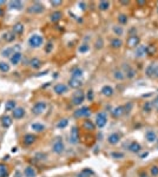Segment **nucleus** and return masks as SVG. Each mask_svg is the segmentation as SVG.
Listing matches in <instances>:
<instances>
[{
  "mask_svg": "<svg viewBox=\"0 0 158 177\" xmlns=\"http://www.w3.org/2000/svg\"><path fill=\"white\" fill-rule=\"evenodd\" d=\"M64 149H65V146H64V142L62 139V137L56 138L52 143V151L57 155H60V154L64 152Z\"/></svg>",
  "mask_w": 158,
  "mask_h": 177,
  "instance_id": "obj_1",
  "label": "nucleus"
},
{
  "mask_svg": "<svg viewBox=\"0 0 158 177\" xmlns=\"http://www.w3.org/2000/svg\"><path fill=\"white\" fill-rule=\"evenodd\" d=\"M43 42H44L43 37L39 36V34H33V36L29 37V39H28L29 46H31V47H34V48L40 47V46L43 45Z\"/></svg>",
  "mask_w": 158,
  "mask_h": 177,
  "instance_id": "obj_2",
  "label": "nucleus"
},
{
  "mask_svg": "<svg viewBox=\"0 0 158 177\" xmlns=\"http://www.w3.org/2000/svg\"><path fill=\"white\" fill-rule=\"evenodd\" d=\"M106 123H107V116H106V113L105 112H99V113H97V116H96V126H98V127H104L105 125H106Z\"/></svg>",
  "mask_w": 158,
  "mask_h": 177,
  "instance_id": "obj_3",
  "label": "nucleus"
},
{
  "mask_svg": "<svg viewBox=\"0 0 158 177\" xmlns=\"http://www.w3.org/2000/svg\"><path fill=\"white\" fill-rule=\"evenodd\" d=\"M91 115V110L88 106H83V107H79L78 110L74 111L73 116L76 118H82V117H88Z\"/></svg>",
  "mask_w": 158,
  "mask_h": 177,
  "instance_id": "obj_4",
  "label": "nucleus"
},
{
  "mask_svg": "<svg viewBox=\"0 0 158 177\" xmlns=\"http://www.w3.org/2000/svg\"><path fill=\"white\" fill-rule=\"evenodd\" d=\"M145 73L147 77L150 78H156V79H158V65L156 64H151L146 67L145 70Z\"/></svg>",
  "mask_w": 158,
  "mask_h": 177,
  "instance_id": "obj_5",
  "label": "nucleus"
},
{
  "mask_svg": "<svg viewBox=\"0 0 158 177\" xmlns=\"http://www.w3.org/2000/svg\"><path fill=\"white\" fill-rule=\"evenodd\" d=\"M84 99H85L84 92H83L82 90H79V91L74 92L73 96H72V104H73V105H80V104L84 102Z\"/></svg>",
  "mask_w": 158,
  "mask_h": 177,
  "instance_id": "obj_6",
  "label": "nucleus"
},
{
  "mask_svg": "<svg viewBox=\"0 0 158 177\" xmlns=\"http://www.w3.org/2000/svg\"><path fill=\"white\" fill-rule=\"evenodd\" d=\"M139 43H141V39H139V37L136 36V34L130 36L129 38H127V40H126V45H127V47H130V48H136L138 45H139Z\"/></svg>",
  "mask_w": 158,
  "mask_h": 177,
  "instance_id": "obj_7",
  "label": "nucleus"
},
{
  "mask_svg": "<svg viewBox=\"0 0 158 177\" xmlns=\"http://www.w3.org/2000/svg\"><path fill=\"white\" fill-rule=\"evenodd\" d=\"M123 70H124V76H126V78L129 79H132V78L136 76V70L133 67H131L129 64H123Z\"/></svg>",
  "mask_w": 158,
  "mask_h": 177,
  "instance_id": "obj_8",
  "label": "nucleus"
},
{
  "mask_svg": "<svg viewBox=\"0 0 158 177\" xmlns=\"http://www.w3.org/2000/svg\"><path fill=\"white\" fill-rule=\"evenodd\" d=\"M79 142V130L77 126H72L70 131V143L71 144H77Z\"/></svg>",
  "mask_w": 158,
  "mask_h": 177,
  "instance_id": "obj_9",
  "label": "nucleus"
},
{
  "mask_svg": "<svg viewBox=\"0 0 158 177\" xmlns=\"http://www.w3.org/2000/svg\"><path fill=\"white\" fill-rule=\"evenodd\" d=\"M28 12L29 13H34V14H39L44 12V6L39 3H33L31 6L28 7Z\"/></svg>",
  "mask_w": 158,
  "mask_h": 177,
  "instance_id": "obj_10",
  "label": "nucleus"
},
{
  "mask_svg": "<svg viewBox=\"0 0 158 177\" xmlns=\"http://www.w3.org/2000/svg\"><path fill=\"white\" fill-rule=\"evenodd\" d=\"M46 109V104L44 102H38L37 104H34V106L32 107V112L34 115H42Z\"/></svg>",
  "mask_w": 158,
  "mask_h": 177,
  "instance_id": "obj_11",
  "label": "nucleus"
},
{
  "mask_svg": "<svg viewBox=\"0 0 158 177\" xmlns=\"http://www.w3.org/2000/svg\"><path fill=\"white\" fill-rule=\"evenodd\" d=\"M127 146V149H129V151L133 152V154H137V152H139L142 150V146L139 143H137V142H131L126 145Z\"/></svg>",
  "mask_w": 158,
  "mask_h": 177,
  "instance_id": "obj_12",
  "label": "nucleus"
},
{
  "mask_svg": "<svg viewBox=\"0 0 158 177\" xmlns=\"http://www.w3.org/2000/svg\"><path fill=\"white\" fill-rule=\"evenodd\" d=\"M19 48H20V46H15V47H8V48H5V50L1 52V56H3V57H9V58H11V57L15 53V51L18 52Z\"/></svg>",
  "mask_w": 158,
  "mask_h": 177,
  "instance_id": "obj_13",
  "label": "nucleus"
},
{
  "mask_svg": "<svg viewBox=\"0 0 158 177\" xmlns=\"http://www.w3.org/2000/svg\"><path fill=\"white\" fill-rule=\"evenodd\" d=\"M112 117L113 118H121L124 113H125V110H124V106H122V105H119V106H117V107H114V109L112 110Z\"/></svg>",
  "mask_w": 158,
  "mask_h": 177,
  "instance_id": "obj_14",
  "label": "nucleus"
},
{
  "mask_svg": "<svg viewBox=\"0 0 158 177\" xmlns=\"http://www.w3.org/2000/svg\"><path fill=\"white\" fill-rule=\"evenodd\" d=\"M119 141H121V135L119 133H111L110 136L107 137V142L110 143L111 145H116V144H118L119 143Z\"/></svg>",
  "mask_w": 158,
  "mask_h": 177,
  "instance_id": "obj_15",
  "label": "nucleus"
},
{
  "mask_svg": "<svg viewBox=\"0 0 158 177\" xmlns=\"http://www.w3.org/2000/svg\"><path fill=\"white\" fill-rule=\"evenodd\" d=\"M35 139H37V137H35L34 135H32V133H27V135H25V136H24V138H23L25 145H32V144L35 142Z\"/></svg>",
  "mask_w": 158,
  "mask_h": 177,
  "instance_id": "obj_16",
  "label": "nucleus"
},
{
  "mask_svg": "<svg viewBox=\"0 0 158 177\" xmlns=\"http://www.w3.org/2000/svg\"><path fill=\"white\" fill-rule=\"evenodd\" d=\"M53 90H54V92H56L57 95H63V93H65V92L67 91V86H66L65 84H62V83H59V84L54 85Z\"/></svg>",
  "mask_w": 158,
  "mask_h": 177,
  "instance_id": "obj_17",
  "label": "nucleus"
},
{
  "mask_svg": "<svg viewBox=\"0 0 158 177\" xmlns=\"http://www.w3.org/2000/svg\"><path fill=\"white\" fill-rule=\"evenodd\" d=\"M13 113V118H15V119H21V118L25 116V110L23 109V107H15V109L12 111Z\"/></svg>",
  "mask_w": 158,
  "mask_h": 177,
  "instance_id": "obj_18",
  "label": "nucleus"
},
{
  "mask_svg": "<svg viewBox=\"0 0 158 177\" xmlns=\"http://www.w3.org/2000/svg\"><path fill=\"white\" fill-rule=\"evenodd\" d=\"M145 139L149 142V143H155L157 141V135H156V132L152 131V130L146 131V133H145Z\"/></svg>",
  "mask_w": 158,
  "mask_h": 177,
  "instance_id": "obj_19",
  "label": "nucleus"
},
{
  "mask_svg": "<svg viewBox=\"0 0 158 177\" xmlns=\"http://www.w3.org/2000/svg\"><path fill=\"white\" fill-rule=\"evenodd\" d=\"M83 127L85 130H87V131H93L96 129V124L92 121H90V119H86L83 123Z\"/></svg>",
  "mask_w": 158,
  "mask_h": 177,
  "instance_id": "obj_20",
  "label": "nucleus"
},
{
  "mask_svg": "<svg viewBox=\"0 0 158 177\" xmlns=\"http://www.w3.org/2000/svg\"><path fill=\"white\" fill-rule=\"evenodd\" d=\"M42 65H43V63L39 58H32L31 60H29V66H31L32 68H35V70L37 68H40Z\"/></svg>",
  "mask_w": 158,
  "mask_h": 177,
  "instance_id": "obj_21",
  "label": "nucleus"
},
{
  "mask_svg": "<svg viewBox=\"0 0 158 177\" xmlns=\"http://www.w3.org/2000/svg\"><path fill=\"white\" fill-rule=\"evenodd\" d=\"M100 92L104 95V96H106V97H111L112 95H113V88L110 86V85H105V86H103L102 87V90H100Z\"/></svg>",
  "mask_w": 158,
  "mask_h": 177,
  "instance_id": "obj_22",
  "label": "nucleus"
},
{
  "mask_svg": "<svg viewBox=\"0 0 158 177\" xmlns=\"http://www.w3.org/2000/svg\"><path fill=\"white\" fill-rule=\"evenodd\" d=\"M68 85H70V87H72V88H79L82 85H83V83H82V80L80 79H76V78H71L70 80H68Z\"/></svg>",
  "mask_w": 158,
  "mask_h": 177,
  "instance_id": "obj_23",
  "label": "nucleus"
},
{
  "mask_svg": "<svg viewBox=\"0 0 158 177\" xmlns=\"http://www.w3.org/2000/svg\"><path fill=\"white\" fill-rule=\"evenodd\" d=\"M146 54V46H143V45H138L136 47V57L141 58L143 56Z\"/></svg>",
  "mask_w": 158,
  "mask_h": 177,
  "instance_id": "obj_24",
  "label": "nucleus"
},
{
  "mask_svg": "<svg viewBox=\"0 0 158 177\" xmlns=\"http://www.w3.org/2000/svg\"><path fill=\"white\" fill-rule=\"evenodd\" d=\"M3 39H4L5 42H7V43H12L14 39H15V34H14L13 32H11V31L5 32V33L3 34Z\"/></svg>",
  "mask_w": 158,
  "mask_h": 177,
  "instance_id": "obj_25",
  "label": "nucleus"
},
{
  "mask_svg": "<svg viewBox=\"0 0 158 177\" xmlns=\"http://www.w3.org/2000/svg\"><path fill=\"white\" fill-rule=\"evenodd\" d=\"M21 58H23V56H21V53L20 52H15L11 58V63L13 64V65H18L19 63H20V60H21Z\"/></svg>",
  "mask_w": 158,
  "mask_h": 177,
  "instance_id": "obj_26",
  "label": "nucleus"
},
{
  "mask_svg": "<svg viewBox=\"0 0 158 177\" xmlns=\"http://www.w3.org/2000/svg\"><path fill=\"white\" fill-rule=\"evenodd\" d=\"M24 175L26 177H35L37 176V171L33 166H27V168L24 170Z\"/></svg>",
  "mask_w": 158,
  "mask_h": 177,
  "instance_id": "obj_27",
  "label": "nucleus"
},
{
  "mask_svg": "<svg viewBox=\"0 0 158 177\" xmlns=\"http://www.w3.org/2000/svg\"><path fill=\"white\" fill-rule=\"evenodd\" d=\"M62 17H63V13H62L60 11H56V12H53V13L50 15V20H51L52 23H57V21L60 20Z\"/></svg>",
  "mask_w": 158,
  "mask_h": 177,
  "instance_id": "obj_28",
  "label": "nucleus"
},
{
  "mask_svg": "<svg viewBox=\"0 0 158 177\" xmlns=\"http://www.w3.org/2000/svg\"><path fill=\"white\" fill-rule=\"evenodd\" d=\"M14 34H23L24 33V25L21 23H18L13 26V31H12Z\"/></svg>",
  "mask_w": 158,
  "mask_h": 177,
  "instance_id": "obj_29",
  "label": "nucleus"
},
{
  "mask_svg": "<svg viewBox=\"0 0 158 177\" xmlns=\"http://www.w3.org/2000/svg\"><path fill=\"white\" fill-rule=\"evenodd\" d=\"M12 117H9V116H4L3 118H1V124H3V126L4 127H9L12 125Z\"/></svg>",
  "mask_w": 158,
  "mask_h": 177,
  "instance_id": "obj_30",
  "label": "nucleus"
},
{
  "mask_svg": "<svg viewBox=\"0 0 158 177\" xmlns=\"http://www.w3.org/2000/svg\"><path fill=\"white\" fill-rule=\"evenodd\" d=\"M71 74H72V78H76V79H80V78L83 77V71H82V68L76 67V68H73V70L71 71Z\"/></svg>",
  "mask_w": 158,
  "mask_h": 177,
  "instance_id": "obj_31",
  "label": "nucleus"
},
{
  "mask_svg": "<svg viewBox=\"0 0 158 177\" xmlns=\"http://www.w3.org/2000/svg\"><path fill=\"white\" fill-rule=\"evenodd\" d=\"M122 45H123V42L119 38H113L111 40V46L113 48H119V47H122Z\"/></svg>",
  "mask_w": 158,
  "mask_h": 177,
  "instance_id": "obj_32",
  "label": "nucleus"
},
{
  "mask_svg": "<svg viewBox=\"0 0 158 177\" xmlns=\"http://www.w3.org/2000/svg\"><path fill=\"white\" fill-rule=\"evenodd\" d=\"M93 175V171L91 169H84L78 174V177H91Z\"/></svg>",
  "mask_w": 158,
  "mask_h": 177,
  "instance_id": "obj_33",
  "label": "nucleus"
},
{
  "mask_svg": "<svg viewBox=\"0 0 158 177\" xmlns=\"http://www.w3.org/2000/svg\"><path fill=\"white\" fill-rule=\"evenodd\" d=\"M15 102L14 101H8V102H6V104H5V110L6 111H13L14 109H15Z\"/></svg>",
  "mask_w": 158,
  "mask_h": 177,
  "instance_id": "obj_34",
  "label": "nucleus"
},
{
  "mask_svg": "<svg viewBox=\"0 0 158 177\" xmlns=\"http://www.w3.org/2000/svg\"><path fill=\"white\" fill-rule=\"evenodd\" d=\"M9 7L13 8V9H21L23 8V3L21 1H17V0H14V1H9Z\"/></svg>",
  "mask_w": 158,
  "mask_h": 177,
  "instance_id": "obj_35",
  "label": "nucleus"
},
{
  "mask_svg": "<svg viewBox=\"0 0 158 177\" xmlns=\"http://www.w3.org/2000/svg\"><path fill=\"white\" fill-rule=\"evenodd\" d=\"M31 127H32V130H34V131H37V132H42V131H44V129H45V126H44L43 124H40V123H33V124L31 125Z\"/></svg>",
  "mask_w": 158,
  "mask_h": 177,
  "instance_id": "obj_36",
  "label": "nucleus"
},
{
  "mask_svg": "<svg viewBox=\"0 0 158 177\" xmlns=\"http://www.w3.org/2000/svg\"><path fill=\"white\" fill-rule=\"evenodd\" d=\"M8 171H7V166L3 163H0V177H7Z\"/></svg>",
  "mask_w": 158,
  "mask_h": 177,
  "instance_id": "obj_37",
  "label": "nucleus"
},
{
  "mask_svg": "<svg viewBox=\"0 0 158 177\" xmlns=\"http://www.w3.org/2000/svg\"><path fill=\"white\" fill-rule=\"evenodd\" d=\"M113 77H114V79H117V80H123L124 78H125L123 71H119V70H116L113 72Z\"/></svg>",
  "mask_w": 158,
  "mask_h": 177,
  "instance_id": "obj_38",
  "label": "nucleus"
},
{
  "mask_svg": "<svg viewBox=\"0 0 158 177\" xmlns=\"http://www.w3.org/2000/svg\"><path fill=\"white\" fill-rule=\"evenodd\" d=\"M108 7H110V3L108 1H99V4H98V8L100 11H106V9H108Z\"/></svg>",
  "mask_w": 158,
  "mask_h": 177,
  "instance_id": "obj_39",
  "label": "nucleus"
},
{
  "mask_svg": "<svg viewBox=\"0 0 158 177\" xmlns=\"http://www.w3.org/2000/svg\"><path fill=\"white\" fill-rule=\"evenodd\" d=\"M156 53V46L150 44V45H147L146 46V54H149V56H153Z\"/></svg>",
  "mask_w": 158,
  "mask_h": 177,
  "instance_id": "obj_40",
  "label": "nucleus"
},
{
  "mask_svg": "<svg viewBox=\"0 0 158 177\" xmlns=\"http://www.w3.org/2000/svg\"><path fill=\"white\" fill-rule=\"evenodd\" d=\"M152 107H153V105H152V103L151 102H145L144 103V105H143V110L145 111V112H151L152 111Z\"/></svg>",
  "mask_w": 158,
  "mask_h": 177,
  "instance_id": "obj_41",
  "label": "nucleus"
},
{
  "mask_svg": "<svg viewBox=\"0 0 158 177\" xmlns=\"http://www.w3.org/2000/svg\"><path fill=\"white\" fill-rule=\"evenodd\" d=\"M0 71L4 72V73L8 72L9 71V65L7 63H5V62H0Z\"/></svg>",
  "mask_w": 158,
  "mask_h": 177,
  "instance_id": "obj_42",
  "label": "nucleus"
},
{
  "mask_svg": "<svg viewBox=\"0 0 158 177\" xmlns=\"http://www.w3.org/2000/svg\"><path fill=\"white\" fill-rule=\"evenodd\" d=\"M68 124V121L67 119H62V121H59L57 123V127H59V129H64V127H66Z\"/></svg>",
  "mask_w": 158,
  "mask_h": 177,
  "instance_id": "obj_43",
  "label": "nucleus"
},
{
  "mask_svg": "<svg viewBox=\"0 0 158 177\" xmlns=\"http://www.w3.org/2000/svg\"><path fill=\"white\" fill-rule=\"evenodd\" d=\"M118 21H119L121 25H125L127 23V17H126V14H119V17H118Z\"/></svg>",
  "mask_w": 158,
  "mask_h": 177,
  "instance_id": "obj_44",
  "label": "nucleus"
},
{
  "mask_svg": "<svg viewBox=\"0 0 158 177\" xmlns=\"http://www.w3.org/2000/svg\"><path fill=\"white\" fill-rule=\"evenodd\" d=\"M150 174L152 177H157L158 176V165H152L150 168Z\"/></svg>",
  "mask_w": 158,
  "mask_h": 177,
  "instance_id": "obj_45",
  "label": "nucleus"
},
{
  "mask_svg": "<svg viewBox=\"0 0 158 177\" xmlns=\"http://www.w3.org/2000/svg\"><path fill=\"white\" fill-rule=\"evenodd\" d=\"M88 45L87 44H82L80 46H79V48H78V51L80 52V53H85V52H87L88 51Z\"/></svg>",
  "mask_w": 158,
  "mask_h": 177,
  "instance_id": "obj_46",
  "label": "nucleus"
},
{
  "mask_svg": "<svg viewBox=\"0 0 158 177\" xmlns=\"http://www.w3.org/2000/svg\"><path fill=\"white\" fill-rule=\"evenodd\" d=\"M113 32H114L116 36H122L124 31H123L122 26H114V27H113Z\"/></svg>",
  "mask_w": 158,
  "mask_h": 177,
  "instance_id": "obj_47",
  "label": "nucleus"
},
{
  "mask_svg": "<svg viewBox=\"0 0 158 177\" xmlns=\"http://www.w3.org/2000/svg\"><path fill=\"white\" fill-rule=\"evenodd\" d=\"M52 50H53V44L52 43H47V45L45 47V52L46 53H50Z\"/></svg>",
  "mask_w": 158,
  "mask_h": 177,
  "instance_id": "obj_48",
  "label": "nucleus"
},
{
  "mask_svg": "<svg viewBox=\"0 0 158 177\" xmlns=\"http://www.w3.org/2000/svg\"><path fill=\"white\" fill-rule=\"evenodd\" d=\"M111 156L113 157V158H123V157H124V154H122V152H112L111 154Z\"/></svg>",
  "mask_w": 158,
  "mask_h": 177,
  "instance_id": "obj_49",
  "label": "nucleus"
},
{
  "mask_svg": "<svg viewBox=\"0 0 158 177\" xmlns=\"http://www.w3.org/2000/svg\"><path fill=\"white\" fill-rule=\"evenodd\" d=\"M102 47H103V40H102V38H99V39H98V40L96 42V48L100 50Z\"/></svg>",
  "mask_w": 158,
  "mask_h": 177,
  "instance_id": "obj_50",
  "label": "nucleus"
},
{
  "mask_svg": "<svg viewBox=\"0 0 158 177\" xmlns=\"http://www.w3.org/2000/svg\"><path fill=\"white\" fill-rule=\"evenodd\" d=\"M63 4V1H54V0H53V1H51V5L53 6V7H57V6H60Z\"/></svg>",
  "mask_w": 158,
  "mask_h": 177,
  "instance_id": "obj_51",
  "label": "nucleus"
},
{
  "mask_svg": "<svg viewBox=\"0 0 158 177\" xmlns=\"http://www.w3.org/2000/svg\"><path fill=\"white\" fill-rule=\"evenodd\" d=\"M87 99H88V101H92V99H93V92H92L91 90L87 92Z\"/></svg>",
  "mask_w": 158,
  "mask_h": 177,
  "instance_id": "obj_52",
  "label": "nucleus"
},
{
  "mask_svg": "<svg viewBox=\"0 0 158 177\" xmlns=\"http://www.w3.org/2000/svg\"><path fill=\"white\" fill-rule=\"evenodd\" d=\"M121 4H122V5H129L130 1H129V0H126V1H124V0H123V1H121Z\"/></svg>",
  "mask_w": 158,
  "mask_h": 177,
  "instance_id": "obj_53",
  "label": "nucleus"
},
{
  "mask_svg": "<svg viewBox=\"0 0 158 177\" xmlns=\"http://www.w3.org/2000/svg\"><path fill=\"white\" fill-rule=\"evenodd\" d=\"M152 105H155V107L158 110V101H155V103H152Z\"/></svg>",
  "mask_w": 158,
  "mask_h": 177,
  "instance_id": "obj_54",
  "label": "nucleus"
},
{
  "mask_svg": "<svg viewBox=\"0 0 158 177\" xmlns=\"http://www.w3.org/2000/svg\"><path fill=\"white\" fill-rule=\"evenodd\" d=\"M139 176H141V177H149V176L146 175V172H141V174H139Z\"/></svg>",
  "mask_w": 158,
  "mask_h": 177,
  "instance_id": "obj_55",
  "label": "nucleus"
},
{
  "mask_svg": "<svg viewBox=\"0 0 158 177\" xmlns=\"http://www.w3.org/2000/svg\"><path fill=\"white\" fill-rule=\"evenodd\" d=\"M137 4L139 5V6H143V5H145L146 3H145V1H137Z\"/></svg>",
  "mask_w": 158,
  "mask_h": 177,
  "instance_id": "obj_56",
  "label": "nucleus"
},
{
  "mask_svg": "<svg viewBox=\"0 0 158 177\" xmlns=\"http://www.w3.org/2000/svg\"><path fill=\"white\" fill-rule=\"evenodd\" d=\"M79 5H80L82 9H85V3H79Z\"/></svg>",
  "mask_w": 158,
  "mask_h": 177,
  "instance_id": "obj_57",
  "label": "nucleus"
},
{
  "mask_svg": "<svg viewBox=\"0 0 158 177\" xmlns=\"http://www.w3.org/2000/svg\"><path fill=\"white\" fill-rule=\"evenodd\" d=\"M4 14H5L4 9H1V8H0V17H4Z\"/></svg>",
  "mask_w": 158,
  "mask_h": 177,
  "instance_id": "obj_58",
  "label": "nucleus"
},
{
  "mask_svg": "<svg viewBox=\"0 0 158 177\" xmlns=\"http://www.w3.org/2000/svg\"><path fill=\"white\" fill-rule=\"evenodd\" d=\"M147 154H149V152H144V154H142V155H141V157H142V158H143V157H146V156H147Z\"/></svg>",
  "mask_w": 158,
  "mask_h": 177,
  "instance_id": "obj_59",
  "label": "nucleus"
},
{
  "mask_svg": "<svg viewBox=\"0 0 158 177\" xmlns=\"http://www.w3.org/2000/svg\"><path fill=\"white\" fill-rule=\"evenodd\" d=\"M5 4V1H0V5H4Z\"/></svg>",
  "mask_w": 158,
  "mask_h": 177,
  "instance_id": "obj_60",
  "label": "nucleus"
},
{
  "mask_svg": "<svg viewBox=\"0 0 158 177\" xmlns=\"http://www.w3.org/2000/svg\"><path fill=\"white\" fill-rule=\"evenodd\" d=\"M156 101H158V96H157V98H156Z\"/></svg>",
  "mask_w": 158,
  "mask_h": 177,
  "instance_id": "obj_61",
  "label": "nucleus"
}]
</instances>
